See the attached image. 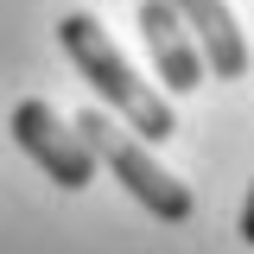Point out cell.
<instances>
[{
  "label": "cell",
  "mask_w": 254,
  "mask_h": 254,
  "mask_svg": "<svg viewBox=\"0 0 254 254\" xmlns=\"http://www.w3.org/2000/svg\"><path fill=\"white\" fill-rule=\"evenodd\" d=\"M58 45L64 58L83 70V83L102 95V115L115 108L127 127H133V140L140 146H159V140H172L178 133V115H172V102L121 58V45L108 38V26L95 19V13H64L58 19Z\"/></svg>",
  "instance_id": "cell-1"
},
{
  "label": "cell",
  "mask_w": 254,
  "mask_h": 254,
  "mask_svg": "<svg viewBox=\"0 0 254 254\" xmlns=\"http://www.w3.org/2000/svg\"><path fill=\"white\" fill-rule=\"evenodd\" d=\"M70 127H76V140L89 146L95 172L108 165V172L121 178V190L133 197V203H146L159 222H190V216H197V197H190V185L178 178V172H165V165L153 159V146H140V140H133V133H127L115 115L83 108Z\"/></svg>",
  "instance_id": "cell-2"
},
{
  "label": "cell",
  "mask_w": 254,
  "mask_h": 254,
  "mask_svg": "<svg viewBox=\"0 0 254 254\" xmlns=\"http://www.w3.org/2000/svg\"><path fill=\"white\" fill-rule=\"evenodd\" d=\"M13 140H19V153L32 165H45L64 190H83L95 178V159L89 146L76 140V127L64 121L58 108L45 102V95H26V102H13Z\"/></svg>",
  "instance_id": "cell-3"
},
{
  "label": "cell",
  "mask_w": 254,
  "mask_h": 254,
  "mask_svg": "<svg viewBox=\"0 0 254 254\" xmlns=\"http://www.w3.org/2000/svg\"><path fill=\"white\" fill-rule=\"evenodd\" d=\"M172 13H178V26L190 32V45H197V58H203V76H248V38L235 26V13H229V0H165Z\"/></svg>",
  "instance_id": "cell-4"
},
{
  "label": "cell",
  "mask_w": 254,
  "mask_h": 254,
  "mask_svg": "<svg viewBox=\"0 0 254 254\" xmlns=\"http://www.w3.org/2000/svg\"><path fill=\"white\" fill-rule=\"evenodd\" d=\"M140 38H146V51H153V70L165 95H190L203 83V58H197V45H190V32L178 26V13L165 6V0H140Z\"/></svg>",
  "instance_id": "cell-5"
},
{
  "label": "cell",
  "mask_w": 254,
  "mask_h": 254,
  "mask_svg": "<svg viewBox=\"0 0 254 254\" xmlns=\"http://www.w3.org/2000/svg\"><path fill=\"white\" fill-rule=\"evenodd\" d=\"M242 242L254 248V190H248V203H242Z\"/></svg>",
  "instance_id": "cell-6"
}]
</instances>
